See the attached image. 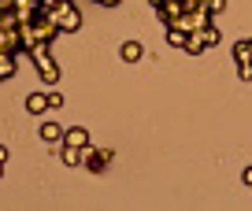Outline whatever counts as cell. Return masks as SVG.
I'll return each instance as SVG.
<instances>
[{"instance_id":"1","label":"cell","mask_w":252,"mask_h":211,"mask_svg":"<svg viewBox=\"0 0 252 211\" xmlns=\"http://www.w3.org/2000/svg\"><path fill=\"white\" fill-rule=\"evenodd\" d=\"M30 60H33V67H37L41 82H48V86H56V82H60V67H56V60H52V45L30 48Z\"/></svg>"},{"instance_id":"5","label":"cell","mask_w":252,"mask_h":211,"mask_svg":"<svg viewBox=\"0 0 252 211\" xmlns=\"http://www.w3.org/2000/svg\"><path fill=\"white\" fill-rule=\"evenodd\" d=\"M63 133H67V130H63V126L56 122V119H48V122H41V137H45L48 145H63Z\"/></svg>"},{"instance_id":"17","label":"cell","mask_w":252,"mask_h":211,"mask_svg":"<svg viewBox=\"0 0 252 211\" xmlns=\"http://www.w3.org/2000/svg\"><path fill=\"white\" fill-rule=\"evenodd\" d=\"M245 185H252V167H249V171H245Z\"/></svg>"},{"instance_id":"10","label":"cell","mask_w":252,"mask_h":211,"mask_svg":"<svg viewBox=\"0 0 252 211\" xmlns=\"http://www.w3.org/2000/svg\"><path fill=\"white\" fill-rule=\"evenodd\" d=\"M186 37H189V30H182V26H167V41H171L174 48H186Z\"/></svg>"},{"instance_id":"2","label":"cell","mask_w":252,"mask_h":211,"mask_svg":"<svg viewBox=\"0 0 252 211\" xmlns=\"http://www.w3.org/2000/svg\"><path fill=\"white\" fill-rule=\"evenodd\" d=\"M156 11H159V19H163V23L171 26V23H178V19H182L186 4H182V0H159V4H156Z\"/></svg>"},{"instance_id":"9","label":"cell","mask_w":252,"mask_h":211,"mask_svg":"<svg viewBox=\"0 0 252 211\" xmlns=\"http://www.w3.org/2000/svg\"><path fill=\"white\" fill-rule=\"evenodd\" d=\"M63 145H78V149H86V145H89V133L82 130V126H71V130L63 133Z\"/></svg>"},{"instance_id":"15","label":"cell","mask_w":252,"mask_h":211,"mask_svg":"<svg viewBox=\"0 0 252 211\" xmlns=\"http://www.w3.org/2000/svg\"><path fill=\"white\" fill-rule=\"evenodd\" d=\"M204 8L212 11V15H219V11H226V0H204Z\"/></svg>"},{"instance_id":"14","label":"cell","mask_w":252,"mask_h":211,"mask_svg":"<svg viewBox=\"0 0 252 211\" xmlns=\"http://www.w3.org/2000/svg\"><path fill=\"white\" fill-rule=\"evenodd\" d=\"M63 108V93H56V89H48V111Z\"/></svg>"},{"instance_id":"3","label":"cell","mask_w":252,"mask_h":211,"mask_svg":"<svg viewBox=\"0 0 252 211\" xmlns=\"http://www.w3.org/2000/svg\"><path fill=\"white\" fill-rule=\"evenodd\" d=\"M108 163H111V149H86V167H89V171L100 174Z\"/></svg>"},{"instance_id":"16","label":"cell","mask_w":252,"mask_h":211,"mask_svg":"<svg viewBox=\"0 0 252 211\" xmlns=\"http://www.w3.org/2000/svg\"><path fill=\"white\" fill-rule=\"evenodd\" d=\"M96 4H104V8H115V4H119V0H96Z\"/></svg>"},{"instance_id":"4","label":"cell","mask_w":252,"mask_h":211,"mask_svg":"<svg viewBox=\"0 0 252 211\" xmlns=\"http://www.w3.org/2000/svg\"><path fill=\"white\" fill-rule=\"evenodd\" d=\"M86 149H89V145H86ZM86 149H78V145H63V149H60V159H63L67 167H82V163H86Z\"/></svg>"},{"instance_id":"12","label":"cell","mask_w":252,"mask_h":211,"mask_svg":"<svg viewBox=\"0 0 252 211\" xmlns=\"http://www.w3.org/2000/svg\"><path fill=\"white\" fill-rule=\"evenodd\" d=\"M204 37H200V30L197 33H189V37H186V52H193V56H200V52H204Z\"/></svg>"},{"instance_id":"19","label":"cell","mask_w":252,"mask_h":211,"mask_svg":"<svg viewBox=\"0 0 252 211\" xmlns=\"http://www.w3.org/2000/svg\"><path fill=\"white\" fill-rule=\"evenodd\" d=\"M0 178H4V163H0Z\"/></svg>"},{"instance_id":"11","label":"cell","mask_w":252,"mask_h":211,"mask_svg":"<svg viewBox=\"0 0 252 211\" xmlns=\"http://www.w3.org/2000/svg\"><path fill=\"white\" fill-rule=\"evenodd\" d=\"M234 60L237 63H252V41H237L234 45Z\"/></svg>"},{"instance_id":"8","label":"cell","mask_w":252,"mask_h":211,"mask_svg":"<svg viewBox=\"0 0 252 211\" xmlns=\"http://www.w3.org/2000/svg\"><path fill=\"white\" fill-rule=\"evenodd\" d=\"M19 70V56H8V52H0V82H8L11 74Z\"/></svg>"},{"instance_id":"7","label":"cell","mask_w":252,"mask_h":211,"mask_svg":"<svg viewBox=\"0 0 252 211\" xmlns=\"http://www.w3.org/2000/svg\"><path fill=\"white\" fill-rule=\"evenodd\" d=\"M119 56H123L126 63H137V60H145V48H141V41H126V45L119 48Z\"/></svg>"},{"instance_id":"13","label":"cell","mask_w":252,"mask_h":211,"mask_svg":"<svg viewBox=\"0 0 252 211\" xmlns=\"http://www.w3.org/2000/svg\"><path fill=\"white\" fill-rule=\"evenodd\" d=\"M200 37H204V45H208V48H215V45L222 41V33L215 30V26H204V30H200Z\"/></svg>"},{"instance_id":"20","label":"cell","mask_w":252,"mask_h":211,"mask_svg":"<svg viewBox=\"0 0 252 211\" xmlns=\"http://www.w3.org/2000/svg\"><path fill=\"white\" fill-rule=\"evenodd\" d=\"M41 4H52V0H41Z\"/></svg>"},{"instance_id":"18","label":"cell","mask_w":252,"mask_h":211,"mask_svg":"<svg viewBox=\"0 0 252 211\" xmlns=\"http://www.w3.org/2000/svg\"><path fill=\"white\" fill-rule=\"evenodd\" d=\"M4 159H8V149H4V145H0V163H4Z\"/></svg>"},{"instance_id":"6","label":"cell","mask_w":252,"mask_h":211,"mask_svg":"<svg viewBox=\"0 0 252 211\" xmlns=\"http://www.w3.org/2000/svg\"><path fill=\"white\" fill-rule=\"evenodd\" d=\"M26 111H30V115H45L48 111V93H30L26 96Z\"/></svg>"}]
</instances>
